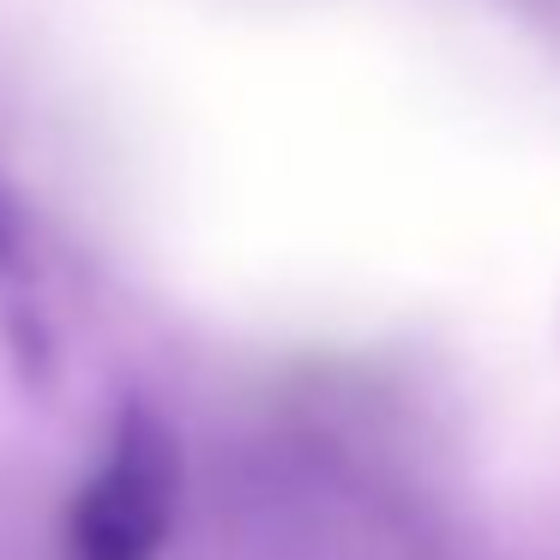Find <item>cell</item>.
Masks as SVG:
<instances>
[{"label": "cell", "instance_id": "cell-1", "mask_svg": "<svg viewBox=\"0 0 560 560\" xmlns=\"http://www.w3.org/2000/svg\"><path fill=\"white\" fill-rule=\"evenodd\" d=\"M182 458L175 440L145 404H127L97 476L73 500L67 560H158L175 524Z\"/></svg>", "mask_w": 560, "mask_h": 560}, {"label": "cell", "instance_id": "cell-2", "mask_svg": "<svg viewBox=\"0 0 560 560\" xmlns=\"http://www.w3.org/2000/svg\"><path fill=\"white\" fill-rule=\"evenodd\" d=\"M13 254H19V230L7 218V206H0V266H13Z\"/></svg>", "mask_w": 560, "mask_h": 560}]
</instances>
